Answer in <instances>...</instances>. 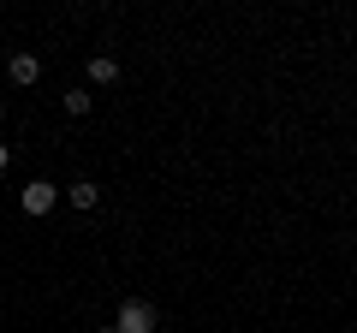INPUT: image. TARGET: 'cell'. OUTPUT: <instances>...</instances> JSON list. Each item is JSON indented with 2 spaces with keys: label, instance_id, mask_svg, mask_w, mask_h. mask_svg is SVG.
I'll use <instances>...</instances> for the list:
<instances>
[{
  "label": "cell",
  "instance_id": "obj_5",
  "mask_svg": "<svg viewBox=\"0 0 357 333\" xmlns=\"http://www.w3.org/2000/svg\"><path fill=\"white\" fill-rule=\"evenodd\" d=\"M84 72H89V84H102V90H114V84H119V60H114V54H96Z\"/></svg>",
  "mask_w": 357,
  "mask_h": 333
},
{
  "label": "cell",
  "instance_id": "obj_2",
  "mask_svg": "<svg viewBox=\"0 0 357 333\" xmlns=\"http://www.w3.org/2000/svg\"><path fill=\"white\" fill-rule=\"evenodd\" d=\"M18 203H24V215L42 220V215H54V203H60V185H54V179H30Z\"/></svg>",
  "mask_w": 357,
  "mask_h": 333
},
{
  "label": "cell",
  "instance_id": "obj_4",
  "mask_svg": "<svg viewBox=\"0 0 357 333\" xmlns=\"http://www.w3.org/2000/svg\"><path fill=\"white\" fill-rule=\"evenodd\" d=\"M66 203L89 215V208H102V185H96V179H72V185H66Z\"/></svg>",
  "mask_w": 357,
  "mask_h": 333
},
{
  "label": "cell",
  "instance_id": "obj_7",
  "mask_svg": "<svg viewBox=\"0 0 357 333\" xmlns=\"http://www.w3.org/2000/svg\"><path fill=\"white\" fill-rule=\"evenodd\" d=\"M6 166H13V143L0 137V173H6Z\"/></svg>",
  "mask_w": 357,
  "mask_h": 333
},
{
  "label": "cell",
  "instance_id": "obj_1",
  "mask_svg": "<svg viewBox=\"0 0 357 333\" xmlns=\"http://www.w3.org/2000/svg\"><path fill=\"white\" fill-rule=\"evenodd\" d=\"M114 333H155V304L149 297H126L114 316Z\"/></svg>",
  "mask_w": 357,
  "mask_h": 333
},
{
  "label": "cell",
  "instance_id": "obj_6",
  "mask_svg": "<svg viewBox=\"0 0 357 333\" xmlns=\"http://www.w3.org/2000/svg\"><path fill=\"white\" fill-rule=\"evenodd\" d=\"M89 107H96V95H89V90H66V114H72V119H84Z\"/></svg>",
  "mask_w": 357,
  "mask_h": 333
},
{
  "label": "cell",
  "instance_id": "obj_9",
  "mask_svg": "<svg viewBox=\"0 0 357 333\" xmlns=\"http://www.w3.org/2000/svg\"><path fill=\"white\" fill-rule=\"evenodd\" d=\"M102 333H114V321H107V327H102Z\"/></svg>",
  "mask_w": 357,
  "mask_h": 333
},
{
  "label": "cell",
  "instance_id": "obj_8",
  "mask_svg": "<svg viewBox=\"0 0 357 333\" xmlns=\"http://www.w3.org/2000/svg\"><path fill=\"white\" fill-rule=\"evenodd\" d=\"M0 125H6V102H0Z\"/></svg>",
  "mask_w": 357,
  "mask_h": 333
},
{
  "label": "cell",
  "instance_id": "obj_3",
  "mask_svg": "<svg viewBox=\"0 0 357 333\" xmlns=\"http://www.w3.org/2000/svg\"><path fill=\"white\" fill-rule=\"evenodd\" d=\"M6 77H13V90H30V84L42 77V60H36L30 48H13V60H6Z\"/></svg>",
  "mask_w": 357,
  "mask_h": 333
}]
</instances>
